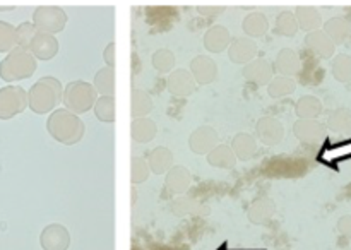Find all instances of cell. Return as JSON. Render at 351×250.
<instances>
[{
    "label": "cell",
    "mask_w": 351,
    "mask_h": 250,
    "mask_svg": "<svg viewBox=\"0 0 351 250\" xmlns=\"http://www.w3.org/2000/svg\"><path fill=\"white\" fill-rule=\"evenodd\" d=\"M47 130L57 142L74 146L84 137L86 125L79 115L69 112L67 108H58L48 116Z\"/></svg>",
    "instance_id": "cell-1"
},
{
    "label": "cell",
    "mask_w": 351,
    "mask_h": 250,
    "mask_svg": "<svg viewBox=\"0 0 351 250\" xmlns=\"http://www.w3.org/2000/svg\"><path fill=\"white\" fill-rule=\"evenodd\" d=\"M62 95H64V86L58 79L51 75L41 77L27 91V106L38 115L50 113L62 101Z\"/></svg>",
    "instance_id": "cell-2"
},
{
    "label": "cell",
    "mask_w": 351,
    "mask_h": 250,
    "mask_svg": "<svg viewBox=\"0 0 351 250\" xmlns=\"http://www.w3.org/2000/svg\"><path fill=\"white\" fill-rule=\"evenodd\" d=\"M36 58L24 48L16 47L0 62V79L5 82L29 79L36 72Z\"/></svg>",
    "instance_id": "cell-3"
},
{
    "label": "cell",
    "mask_w": 351,
    "mask_h": 250,
    "mask_svg": "<svg viewBox=\"0 0 351 250\" xmlns=\"http://www.w3.org/2000/svg\"><path fill=\"white\" fill-rule=\"evenodd\" d=\"M98 99L95 86L86 81H72L65 86L64 95H62V103L69 112L81 115V113L89 112L95 106Z\"/></svg>",
    "instance_id": "cell-4"
},
{
    "label": "cell",
    "mask_w": 351,
    "mask_h": 250,
    "mask_svg": "<svg viewBox=\"0 0 351 250\" xmlns=\"http://www.w3.org/2000/svg\"><path fill=\"white\" fill-rule=\"evenodd\" d=\"M33 24L38 31L55 36L67 24V14L64 9L55 5H41L33 12Z\"/></svg>",
    "instance_id": "cell-5"
},
{
    "label": "cell",
    "mask_w": 351,
    "mask_h": 250,
    "mask_svg": "<svg viewBox=\"0 0 351 250\" xmlns=\"http://www.w3.org/2000/svg\"><path fill=\"white\" fill-rule=\"evenodd\" d=\"M27 108V92L21 86L0 88V120H10Z\"/></svg>",
    "instance_id": "cell-6"
},
{
    "label": "cell",
    "mask_w": 351,
    "mask_h": 250,
    "mask_svg": "<svg viewBox=\"0 0 351 250\" xmlns=\"http://www.w3.org/2000/svg\"><path fill=\"white\" fill-rule=\"evenodd\" d=\"M40 243L43 250H67L71 247V233L60 223H51L41 232Z\"/></svg>",
    "instance_id": "cell-7"
},
{
    "label": "cell",
    "mask_w": 351,
    "mask_h": 250,
    "mask_svg": "<svg viewBox=\"0 0 351 250\" xmlns=\"http://www.w3.org/2000/svg\"><path fill=\"white\" fill-rule=\"evenodd\" d=\"M167 89L171 96L177 98H187L197 89V82L194 81L187 68H177L171 71L167 77Z\"/></svg>",
    "instance_id": "cell-8"
},
{
    "label": "cell",
    "mask_w": 351,
    "mask_h": 250,
    "mask_svg": "<svg viewBox=\"0 0 351 250\" xmlns=\"http://www.w3.org/2000/svg\"><path fill=\"white\" fill-rule=\"evenodd\" d=\"M219 144V134L209 125L195 129L189 137V147L195 154H208Z\"/></svg>",
    "instance_id": "cell-9"
},
{
    "label": "cell",
    "mask_w": 351,
    "mask_h": 250,
    "mask_svg": "<svg viewBox=\"0 0 351 250\" xmlns=\"http://www.w3.org/2000/svg\"><path fill=\"white\" fill-rule=\"evenodd\" d=\"M257 139L264 146H278L285 137V127L274 116H263L256 125Z\"/></svg>",
    "instance_id": "cell-10"
},
{
    "label": "cell",
    "mask_w": 351,
    "mask_h": 250,
    "mask_svg": "<svg viewBox=\"0 0 351 250\" xmlns=\"http://www.w3.org/2000/svg\"><path fill=\"white\" fill-rule=\"evenodd\" d=\"M245 81L252 82L256 86H267L271 81H273L274 68L266 58H254L252 62H249L247 65H243L242 71Z\"/></svg>",
    "instance_id": "cell-11"
},
{
    "label": "cell",
    "mask_w": 351,
    "mask_h": 250,
    "mask_svg": "<svg viewBox=\"0 0 351 250\" xmlns=\"http://www.w3.org/2000/svg\"><path fill=\"white\" fill-rule=\"evenodd\" d=\"M197 84H211L218 77V65L208 55H197L191 62V71H189Z\"/></svg>",
    "instance_id": "cell-12"
},
{
    "label": "cell",
    "mask_w": 351,
    "mask_h": 250,
    "mask_svg": "<svg viewBox=\"0 0 351 250\" xmlns=\"http://www.w3.org/2000/svg\"><path fill=\"white\" fill-rule=\"evenodd\" d=\"M293 134L304 144H321L326 139V127L317 120H297Z\"/></svg>",
    "instance_id": "cell-13"
},
{
    "label": "cell",
    "mask_w": 351,
    "mask_h": 250,
    "mask_svg": "<svg viewBox=\"0 0 351 250\" xmlns=\"http://www.w3.org/2000/svg\"><path fill=\"white\" fill-rule=\"evenodd\" d=\"M27 51H29L36 60H43V62L51 60V58L58 53V41L57 38L51 36V34L38 31L36 36H34L33 41H31L29 50Z\"/></svg>",
    "instance_id": "cell-14"
},
{
    "label": "cell",
    "mask_w": 351,
    "mask_h": 250,
    "mask_svg": "<svg viewBox=\"0 0 351 250\" xmlns=\"http://www.w3.org/2000/svg\"><path fill=\"white\" fill-rule=\"evenodd\" d=\"M257 55V43L250 38H235L228 47V58L233 64L247 65Z\"/></svg>",
    "instance_id": "cell-15"
},
{
    "label": "cell",
    "mask_w": 351,
    "mask_h": 250,
    "mask_svg": "<svg viewBox=\"0 0 351 250\" xmlns=\"http://www.w3.org/2000/svg\"><path fill=\"white\" fill-rule=\"evenodd\" d=\"M305 47H307V50L311 51L312 55H315V57L319 58L332 57L336 48L335 43L329 40L328 34L321 29L312 31V33H308L307 36H305Z\"/></svg>",
    "instance_id": "cell-16"
},
{
    "label": "cell",
    "mask_w": 351,
    "mask_h": 250,
    "mask_svg": "<svg viewBox=\"0 0 351 250\" xmlns=\"http://www.w3.org/2000/svg\"><path fill=\"white\" fill-rule=\"evenodd\" d=\"M232 43V36H230V31L226 29L221 24H215V26L209 27L204 34V47L206 50L211 51V53H221Z\"/></svg>",
    "instance_id": "cell-17"
},
{
    "label": "cell",
    "mask_w": 351,
    "mask_h": 250,
    "mask_svg": "<svg viewBox=\"0 0 351 250\" xmlns=\"http://www.w3.org/2000/svg\"><path fill=\"white\" fill-rule=\"evenodd\" d=\"M165 184H167V188L171 194H185L192 185V175L182 164H173L171 170L167 173Z\"/></svg>",
    "instance_id": "cell-18"
},
{
    "label": "cell",
    "mask_w": 351,
    "mask_h": 250,
    "mask_svg": "<svg viewBox=\"0 0 351 250\" xmlns=\"http://www.w3.org/2000/svg\"><path fill=\"white\" fill-rule=\"evenodd\" d=\"M232 149L235 153L237 160L250 161L257 156L259 153V146H257V139L252 134H237L232 140Z\"/></svg>",
    "instance_id": "cell-19"
},
{
    "label": "cell",
    "mask_w": 351,
    "mask_h": 250,
    "mask_svg": "<svg viewBox=\"0 0 351 250\" xmlns=\"http://www.w3.org/2000/svg\"><path fill=\"white\" fill-rule=\"evenodd\" d=\"M274 214H276V204L269 197H261L254 201L250 204L249 212H247L249 221L254 223V225H264V223L271 221Z\"/></svg>",
    "instance_id": "cell-20"
},
{
    "label": "cell",
    "mask_w": 351,
    "mask_h": 250,
    "mask_svg": "<svg viewBox=\"0 0 351 250\" xmlns=\"http://www.w3.org/2000/svg\"><path fill=\"white\" fill-rule=\"evenodd\" d=\"M273 68L278 74L283 75V77H291V75L298 74V71H300V57L291 48H283L276 55Z\"/></svg>",
    "instance_id": "cell-21"
},
{
    "label": "cell",
    "mask_w": 351,
    "mask_h": 250,
    "mask_svg": "<svg viewBox=\"0 0 351 250\" xmlns=\"http://www.w3.org/2000/svg\"><path fill=\"white\" fill-rule=\"evenodd\" d=\"M147 166L154 175H167L173 166V153L168 147H154L147 156Z\"/></svg>",
    "instance_id": "cell-22"
},
{
    "label": "cell",
    "mask_w": 351,
    "mask_h": 250,
    "mask_svg": "<svg viewBox=\"0 0 351 250\" xmlns=\"http://www.w3.org/2000/svg\"><path fill=\"white\" fill-rule=\"evenodd\" d=\"M206 158L213 168H219V170H232L239 161L232 146H228V144H218L211 153L206 154Z\"/></svg>",
    "instance_id": "cell-23"
},
{
    "label": "cell",
    "mask_w": 351,
    "mask_h": 250,
    "mask_svg": "<svg viewBox=\"0 0 351 250\" xmlns=\"http://www.w3.org/2000/svg\"><path fill=\"white\" fill-rule=\"evenodd\" d=\"M156 123L153 122L147 116H143V118H134L132 123H130V137H132L134 142L137 144H146L151 142V140L156 137Z\"/></svg>",
    "instance_id": "cell-24"
},
{
    "label": "cell",
    "mask_w": 351,
    "mask_h": 250,
    "mask_svg": "<svg viewBox=\"0 0 351 250\" xmlns=\"http://www.w3.org/2000/svg\"><path fill=\"white\" fill-rule=\"evenodd\" d=\"M153 108L154 101L149 92L143 91V89H132V95H130V113H132V118H143V116L149 115Z\"/></svg>",
    "instance_id": "cell-25"
},
{
    "label": "cell",
    "mask_w": 351,
    "mask_h": 250,
    "mask_svg": "<svg viewBox=\"0 0 351 250\" xmlns=\"http://www.w3.org/2000/svg\"><path fill=\"white\" fill-rule=\"evenodd\" d=\"M267 17L263 12H250L247 14L245 19L242 21V29L247 36L252 40V38H261L267 33Z\"/></svg>",
    "instance_id": "cell-26"
},
{
    "label": "cell",
    "mask_w": 351,
    "mask_h": 250,
    "mask_svg": "<svg viewBox=\"0 0 351 250\" xmlns=\"http://www.w3.org/2000/svg\"><path fill=\"white\" fill-rule=\"evenodd\" d=\"M295 19H297L298 27L305 31H317L319 26L322 24V17L315 7L311 5H300L295 10Z\"/></svg>",
    "instance_id": "cell-27"
},
{
    "label": "cell",
    "mask_w": 351,
    "mask_h": 250,
    "mask_svg": "<svg viewBox=\"0 0 351 250\" xmlns=\"http://www.w3.org/2000/svg\"><path fill=\"white\" fill-rule=\"evenodd\" d=\"M322 112V103L321 99L315 96H302L295 105V113L300 120H315Z\"/></svg>",
    "instance_id": "cell-28"
},
{
    "label": "cell",
    "mask_w": 351,
    "mask_h": 250,
    "mask_svg": "<svg viewBox=\"0 0 351 250\" xmlns=\"http://www.w3.org/2000/svg\"><path fill=\"white\" fill-rule=\"evenodd\" d=\"M95 89L99 96L115 95V68L103 67L95 75Z\"/></svg>",
    "instance_id": "cell-29"
},
{
    "label": "cell",
    "mask_w": 351,
    "mask_h": 250,
    "mask_svg": "<svg viewBox=\"0 0 351 250\" xmlns=\"http://www.w3.org/2000/svg\"><path fill=\"white\" fill-rule=\"evenodd\" d=\"M324 33L328 34L332 43H343L351 33L350 21L343 19V17H332L326 23Z\"/></svg>",
    "instance_id": "cell-30"
},
{
    "label": "cell",
    "mask_w": 351,
    "mask_h": 250,
    "mask_svg": "<svg viewBox=\"0 0 351 250\" xmlns=\"http://www.w3.org/2000/svg\"><path fill=\"white\" fill-rule=\"evenodd\" d=\"M95 115L99 122L112 123L117 118L115 110V96H98L95 103Z\"/></svg>",
    "instance_id": "cell-31"
},
{
    "label": "cell",
    "mask_w": 351,
    "mask_h": 250,
    "mask_svg": "<svg viewBox=\"0 0 351 250\" xmlns=\"http://www.w3.org/2000/svg\"><path fill=\"white\" fill-rule=\"evenodd\" d=\"M295 89H297V82L291 77H283V75L273 77V81L267 84V92L271 98H283V96L291 95Z\"/></svg>",
    "instance_id": "cell-32"
},
{
    "label": "cell",
    "mask_w": 351,
    "mask_h": 250,
    "mask_svg": "<svg viewBox=\"0 0 351 250\" xmlns=\"http://www.w3.org/2000/svg\"><path fill=\"white\" fill-rule=\"evenodd\" d=\"M274 31H276V34H280V36H287V38L295 36L298 31V23L297 19H295V14L290 12V10L281 12L276 19Z\"/></svg>",
    "instance_id": "cell-33"
},
{
    "label": "cell",
    "mask_w": 351,
    "mask_h": 250,
    "mask_svg": "<svg viewBox=\"0 0 351 250\" xmlns=\"http://www.w3.org/2000/svg\"><path fill=\"white\" fill-rule=\"evenodd\" d=\"M329 129L336 134H348L351 132V110L341 108L336 110L328 122Z\"/></svg>",
    "instance_id": "cell-34"
},
{
    "label": "cell",
    "mask_w": 351,
    "mask_h": 250,
    "mask_svg": "<svg viewBox=\"0 0 351 250\" xmlns=\"http://www.w3.org/2000/svg\"><path fill=\"white\" fill-rule=\"evenodd\" d=\"M151 62H153V67L156 68L158 72H161V74H168V72L173 71L177 58H175V53L171 50H168V48H161V50L154 51Z\"/></svg>",
    "instance_id": "cell-35"
},
{
    "label": "cell",
    "mask_w": 351,
    "mask_h": 250,
    "mask_svg": "<svg viewBox=\"0 0 351 250\" xmlns=\"http://www.w3.org/2000/svg\"><path fill=\"white\" fill-rule=\"evenodd\" d=\"M16 47V26L5 23V21H0V53H9Z\"/></svg>",
    "instance_id": "cell-36"
},
{
    "label": "cell",
    "mask_w": 351,
    "mask_h": 250,
    "mask_svg": "<svg viewBox=\"0 0 351 250\" xmlns=\"http://www.w3.org/2000/svg\"><path fill=\"white\" fill-rule=\"evenodd\" d=\"M149 166H147V161L141 156H134L130 161V182L134 185H139L143 182H146L149 178Z\"/></svg>",
    "instance_id": "cell-37"
},
{
    "label": "cell",
    "mask_w": 351,
    "mask_h": 250,
    "mask_svg": "<svg viewBox=\"0 0 351 250\" xmlns=\"http://www.w3.org/2000/svg\"><path fill=\"white\" fill-rule=\"evenodd\" d=\"M332 74L339 82L351 81V57L350 55H338L332 60Z\"/></svg>",
    "instance_id": "cell-38"
},
{
    "label": "cell",
    "mask_w": 351,
    "mask_h": 250,
    "mask_svg": "<svg viewBox=\"0 0 351 250\" xmlns=\"http://www.w3.org/2000/svg\"><path fill=\"white\" fill-rule=\"evenodd\" d=\"M38 29L33 23H21L16 27V41L17 47L24 48V50H29V45L33 41V38L36 36Z\"/></svg>",
    "instance_id": "cell-39"
},
{
    "label": "cell",
    "mask_w": 351,
    "mask_h": 250,
    "mask_svg": "<svg viewBox=\"0 0 351 250\" xmlns=\"http://www.w3.org/2000/svg\"><path fill=\"white\" fill-rule=\"evenodd\" d=\"M171 209H173V212L177 216H185V214H194V211H199V209H201V205H199L194 199L180 197L175 201L173 208Z\"/></svg>",
    "instance_id": "cell-40"
},
{
    "label": "cell",
    "mask_w": 351,
    "mask_h": 250,
    "mask_svg": "<svg viewBox=\"0 0 351 250\" xmlns=\"http://www.w3.org/2000/svg\"><path fill=\"white\" fill-rule=\"evenodd\" d=\"M103 60H105L106 67H112L115 68V62H117V45L113 43H108L106 45V48L103 50Z\"/></svg>",
    "instance_id": "cell-41"
},
{
    "label": "cell",
    "mask_w": 351,
    "mask_h": 250,
    "mask_svg": "<svg viewBox=\"0 0 351 250\" xmlns=\"http://www.w3.org/2000/svg\"><path fill=\"white\" fill-rule=\"evenodd\" d=\"M339 232H341L343 235L350 236V238H351V218H350V216L339 219Z\"/></svg>",
    "instance_id": "cell-42"
},
{
    "label": "cell",
    "mask_w": 351,
    "mask_h": 250,
    "mask_svg": "<svg viewBox=\"0 0 351 250\" xmlns=\"http://www.w3.org/2000/svg\"><path fill=\"white\" fill-rule=\"evenodd\" d=\"M197 10L201 14H213V12H219L221 9H208V7H199Z\"/></svg>",
    "instance_id": "cell-43"
}]
</instances>
